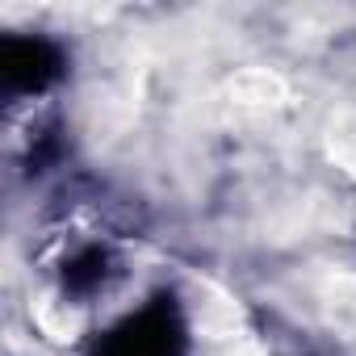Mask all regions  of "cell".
I'll return each instance as SVG.
<instances>
[{"mask_svg": "<svg viewBox=\"0 0 356 356\" xmlns=\"http://www.w3.org/2000/svg\"><path fill=\"white\" fill-rule=\"evenodd\" d=\"M189 335L172 298L147 302L138 314L122 318L97 348V356H185Z\"/></svg>", "mask_w": 356, "mask_h": 356, "instance_id": "1", "label": "cell"}, {"mask_svg": "<svg viewBox=\"0 0 356 356\" xmlns=\"http://www.w3.org/2000/svg\"><path fill=\"white\" fill-rule=\"evenodd\" d=\"M63 76V51L47 38H5L0 42V80L9 92H42Z\"/></svg>", "mask_w": 356, "mask_h": 356, "instance_id": "2", "label": "cell"}, {"mask_svg": "<svg viewBox=\"0 0 356 356\" xmlns=\"http://www.w3.org/2000/svg\"><path fill=\"white\" fill-rule=\"evenodd\" d=\"M63 281H67L72 293H88V289H97V285L105 281V252H101V248L80 252V256L63 268Z\"/></svg>", "mask_w": 356, "mask_h": 356, "instance_id": "3", "label": "cell"}]
</instances>
